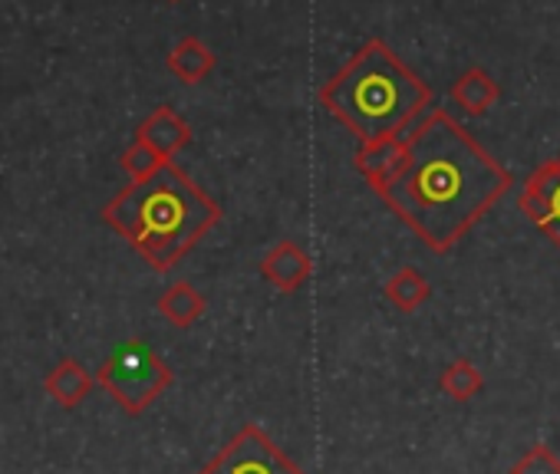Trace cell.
<instances>
[{"label": "cell", "instance_id": "1", "mask_svg": "<svg viewBox=\"0 0 560 474\" xmlns=\"http://www.w3.org/2000/svg\"><path fill=\"white\" fill-rule=\"evenodd\" d=\"M511 185L514 175L452 112L432 109L409 129L406 168L376 194L429 251L448 254Z\"/></svg>", "mask_w": 560, "mask_h": 474}, {"label": "cell", "instance_id": "2", "mask_svg": "<svg viewBox=\"0 0 560 474\" xmlns=\"http://www.w3.org/2000/svg\"><path fill=\"white\" fill-rule=\"evenodd\" d=\"M103 217L152 264V271L165 274L221 221V204L182 168L165 162L152 178L129 181L103 208Z\"/></svg>", "mask_w": 560, "mask_h": 474}, {"label": "cell", "instance_id": "3", "mask_svg": "<svg viewBox=\"0 0 560 474\" xmlns=\"http://www.w3.org/2000/svg\"><path fill=\"white\" fill-rule=\"evenodd\" d=\"M317 103L360 142H380L406 135L425 116L432 90L383 40H370L324 83Z\"/></svg>", "mask_w": 560, "mask_h": 474}, {"label": "cell", "instance_id": "4", "mask_svg": "<svg viewBox=\"0 0 560 474\" xmlns=\"http://www.w3.org/2000/svg\"><path fill=\"white\" fill-rule=\"evenodd\" d=\"M96 382L122 405V412L142 415L175 382V372L145 340L132 336L96 369Z\"/></svg>", "mask_w": 560, "mask_h": 474}, {"label": "cell", "instance_id": "5", "mask_svg": "<svg viewBox=\"0 0 560 474\" xmlns=\"http://www.w3.org/2000/svg\"><path fill=\"white\" fill-rule=\"evenodd\" d=\"M198 474H307L284 448H277V441L257 425L247 422L241 431L231 435V441L198 467Z\"/></svg>", "mask_w": 560, "mask_h": 474}, {"label": "cell", "instance_id": "6", "mask_svg": "<svg viewBox=\"0 0 560 474\" xmlns=\"http://www.w3.org/2000/svg\"><path fill=\"white\" fill-rule=\"evenodd\" d=\"M517 211L560 251V152L527 175L517 194Z\"/></svg>", "mask_w": 560, "mask_h": 474}, {"label": "cell", "instance_id": "7", "mask_svg": "<svg viewBox=\"0 0 560 474\" xmlns=\"http://www.w3.org/2000/svg\"><path fill=\"white\" fill-rule=\"evenodd\" d=\"M314 274L311 254L298 241H277L264 258H260V277L277 291V294H294L301 291Z\"/></svg>", "mask_w": 560, "mask_h": 474}, {"label": "cell", "instance_id": "8", "mask_svg": "<svg viewBox=\"0 0 560 474\" xmlns=\"http://www.w3.org/2000/svg\"><path fill=\"white\" fill-rule=\"evenodd\" d=\"M353 162H357L360 175L370 181V188L383 191L409 162V132L393 135V139H380V142H360Z\"/></svg>", "mask_w": 560, "mask_h": 474}, {"label": "cell", "instance_id": "9", "mask_svg": "<svg viewBox=\"0 0 560 474\" xmlns=\"http://www.w3.org/2000/svg\"><path fill=\"white\" fill-rule=\"evenodd\" d=\"M136 139H142L145 145H152L165 162H172V155H178L188 142H191V126L172 109V106H159L136 132Z\"/></svg>", "mask_w": 560, "mask_h": 474}, {"label": "cell", "instance_id": "10", "mask_svg": "<svg viewBox=\"0 0 560 474\" xmlns=\"http://www.w3.org/2000/svg\"><path fill=\"white\" fill-rule=\"evenodd\" d=\"M44 389L60 408H77L96 389V376L80 359H60V366L44 379Z\"/></svg>", "mask_w": 560, "mask_h": 474}, {"label": "cell", "instance_id": "11", "mask_svg": "<svg viewBox=\"0 0 560 474\" xmlns=\"http://www.w3.org/2000/svg\"><path fill=\"white\" fill-rule=\"evenodd\" d=\"M205 297L201 291H195L188 281H175L162 291V297L155 300V310L175 327V330H188L205 317Z\"/></svg>", "mask_w": 560, "mask_h": 474}, {"label": "cell", "instance_id": "12", "mask_svg": "<svg viewBox=\"0 0 560 474\" xmlns=\"http://www.w3.org/2000/svg\"><path fill=\"white\" fill-rule=\"evenodd\" d=\"M452 99H455V106H462L468 116H485V112L501 99V90H498V83L491 80L488 70L471 67V70H465V73L455 80Z\"/></svg>", "mask_w": 560, "mask_h": 474}, {"label": "cell", "instance_id": "13", "mask_svg": "<svg viewBox=\"0 0 560 474\" xmlns=\"http://www.w3.org/2000/svg\"><path fill=\"white\" fill-rule=\"evenodd\" d=\"M168 70H172L182 83L195 86V83L208 80V73L214 70V54H211L198 37H182V40L175 44V50L168 54Z\"/></svg>", "mask_w": 560, "mask_h": 474}, {"label": "cell", "instance_id": "14", "mask_svg": "<svg viewBox=\"0 0 560 474\" xmlns=\"http://www.w3.org/2000/svg\"><path fill=\"white\" fill-rule=\"evenodd\" d=\"M386 300L396 307V310H402V313H416L425 300H429V294H432V284L416 271V268H399L389 281H386Z\"/></svg>", "mask_w": 560, "mask_h": 474}, {"label": "cell", "instance_id": "15", "mask_svg": "<svg viewBox=\"0 0 560 474\" xmlns=\"http://www.w3.org/2000/svg\"><path fill=\"white\" fill-rule=\"evenodd\" d=\"M439 389H442L448 399H455V402H468V399H475V395L485 389V376H481V369H478L471 359L458 356V359H452V363L442 369Z\"/></svg>", "mask_w": 560, "mask_h": 474}, {"label": "cell", "instance_id": "16", "mask_svg": "<svg viewBox=\"0 0 560 474\" xmlns=\"http://www.w3.org/2000/svg\"><path fill=\"white\" fill-rule=\"evenodd\" d=\"M162 165H165V158H162L152 145H145L142 139H136V142L122 152V168H126V175H129L132 181L152 178Z\"/></svg>", "mask_w": 560, "mask_h": 474}, {"label": "cell", "instance_id": "17", "mask_svg": "<svg viewBox=\"0 0 560 474\" xmlns=\"http://www.w3.org/2000/svg\"><path fill=\"white\" fill-rule=\"evenodd\" d=\"M511 474H560V458L547 445H530L511 464Z\"/></svg>", "mask_w": 560, "mask_h": 474}]
</instances>
